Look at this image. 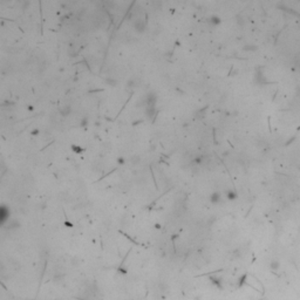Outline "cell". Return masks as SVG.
I'll use <instances>...</instances> for the list:
<instances>
[{
    "instance_id": "cell-9",
    "label": "cell",
    "mask_w": 300,
    "mask_h": 300,
    "mask_svg": "<svg viewBox=\"0 0 300 300\" xmlns=\"http://www.w3.org/2000/svg\"><path fill=\"white\" fill-rule=\"evenodd\" d=\"M256 49H257V47H256V46H252V45L244 47V50H256Z\"/></svg>"
},
{
    "instance_id": "cell-1",
    "label": "cell",
    "mask_w": 300,
    "mask_h": 300,
    "mask_svg": "<svg viewBox=\"0 0 300 300\" xmlns=\"http://www.w3.org/2000/svg\"><path fill=\"white\" fill-rule=\"evenodd\" d=\"M220 200V193L219 192H213L211 196H210V202L212 204H218Z\"/></svg>"
},
{
    "instance_id": "cell-10",
    "label": "cell",
    "mask_w": 300,
    "mask_h": 300,
    "mask_svg": "<svg viewBox=\"0 0 300 300\" xmlns=\"http://www.w3.org/2000/svg\"><path fill=\"white\" fill-rule=\"evenodd\" d=\"M38 132H39V130H33V132H32V134H33V135H35V134H38Z\"/></svg>"
},
{
    "instance_id": "cell-11",
    "label": "cell",
    "mask_w": 300,
    "mask_h": 300,
    "mask_svg": "<svg viewBox=\"0 0 300 300\" xmlns=\"http://www.w3.org/2000/svg\"><path fill=\"white\" fill-rule=\"evenodd\" d=\"M118 162H120V163H123V158H118Z\"/></svg>"
},
{
    "instance_id": "cell-4",
    "label": "cell",
    "mask_w": 300,
    "mask_h": 300,
    "mask_svg": "<svg viewBox=\"0 0 300 300\" xmlns=\"http://www.w3.org/2000/svg\"><path fill=\"white\" fill-rule=\"evenodd\" d=\"M60 113H61V115H62V116H67V115H69V113H70V107H69V106H66L63 109H61V110H60Z\"/></svg>"
},
{
    "instance_id": "cell-2",
    "label": "cell",
    "mask_w": 300,
    "mask_h": 300,
    "mask_svg": "<svg viewBox=\"0 0 300 300\" xmlns=\"http://www.w3.org/2000/svg\"><path fill=\"white\" fill-rule=\"evenodd\" d=\"M135 28H136V31H138V32H143V31H144V25H143V22H142L141 20L136 21V22H135Z\"/></svg>"
},
{
    "instance_id": "cell-3",
    "label": "cell",
    "mask_w": 300,
    "mask_h": 300,
    "mask_svg": "<svg viewBox=\"0 0 300 300\" xmlns=\"http://www.w3.org/2000/svg\"><path fill=\"white\" fill-rule=\"evenodd\" d=\"M209 22L211 25H218L220 22V19L218 17H216V15H212L211 18H209Z\"/></svg>"
},
{
    "instance_id": "cell-8",
    "label": "cell",
    "mask_w": 300,
    "mask_h": 300,
    "mask_svg": "<svg viewBox=\"0 0 300 300\" xmlns=\"http://www.w3.org/2000/svg\"><path fill=\"white\" fill-rule=\"evenodd\" d=\"M106 82L109 83V86H116V81L114 79H106Z\"/></svg>"
},
{
    "instance_id": "cell-6",
    "label": "cell",
    "mask_w": 300,
    "mask_h": 300,
    "mask_svg": "<svg viewBox=\"0 0 300 300\" xmlns=\"http://www.w3.org/2000/svg\"><path fill=\"white\" fill-rule=\"evenodd\" d=\"M278 268H279V263L275 261V260L272 261V263H271V270H272V271H277Z\"/></svg>"
},
{
    "instance_id": "cell-5",
    "label": "cell",
    "mask_w": 300,
    "mask_h": 300,
    "mask_svg": "<svg viewBox=\"0 0 300 300\" xmlns=\"http://www.w3.org/2000/svg\"><path fill=\"white\" fill-rule=\"evenodd\" d=\"M226 197H228L229 199H235V198L237 197V193H236L235 191L229 190V191H226Z\"/></svg>"
},
{
    "instance_id": "cell-7",
    "label": "cell",
    "mask_w": 300,
    "mask_h": 300,
    "mask_svg": "<svg viewBox=\"0 0 300 300\" xmlns=\"http://www.w3.org/2000/svg\"><path fill=\"white\" fill-rule=\"evenodd\" d=\"M139 160H141V157L139 156H137V155H135V156H132L131 158H130V161H131V163H134V164H136V163H138L139 162Z\"/></svg>"
}]
</instances>
